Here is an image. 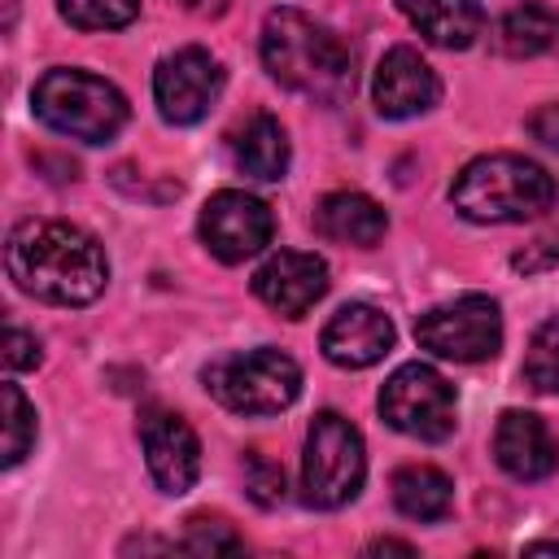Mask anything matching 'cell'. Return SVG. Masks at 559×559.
<instances>
[{
  "label": "cell",
  "mask_w": 559,
  "mask_h": 559,
  "mask_svg": "<svg viewBox=\"0 0 559 559\" xmlns=\"http://www.w3.org/2000/svg\"><path fill=\"white\" fill-rule=\"evenodd\" d=\"M9 280L52 306H87L109 284L105 249L92 231L61 218H26L4 240Z\"/></svg>",
  "instance_id": "cell-1"
},
{
  "label": "cell",
  "mask_w": 559,
  "mask_h": 559,
  "mask_svg": "<svg viewBox=\"0 0 559 559\" xmlns=\"http://www.w3.org/2000/svg\"><path fill=\"white\" fill-rule=\"evenodd\" d=\"M262 66L271 79L306 100L341 105L354 92L349 44L301 9H271L262 22Z\"/></svg>",
  "instance_id": "cell-2"
},
{
  "label": "cell",
  "mask_w": 559,
  "mask_h": 559,
  "mask_svg": "<svg viewBox=\"0 0 559 559\" xmlns=\"http://www.w3.org/2000/svg\"><path fill=\"white\" fill-rule=\"evenodd\" d=\"M450 201L472 223H524L555 205V179L528 157L485 153L454 175Z\"/></svg>",
  "instance_id": "cell-3"
},
{
  "label": "cell",
  "mask_w": 559,
  "mask_h": 559,
  "mask_svg": "<svg viewBox=\"0 0 559 559\" xmlns=\"http://www.w3.org/2000/svg\"><path fill=\"white\" fill-rule=\"evenodd\" d=\"M31 105L44 127L83 144H105L127 122V96L109 79L87 70H48L35 83Z\"/></svg>",
  "instance_id": "cell-4"
},
{
  "label": "cell",
  "mask_w": 559,
  "mask_h": 559,
  "mask_svg": "<svg viewBox=\"0 0 559 559\" xmlns=\"http://www.w3.org/2000/svg\"><path fill=\"white\" fill-rule=\"evenodd\" d=\"M205 389L236 415H280L301 393V367L280 349L258 345L205 367Z\"/></svg>",
  "instance_id": "cell-5"
},
{
  "label": "cell",
  "mask_w": 559,
  "mask_h": 559,
  "mask_svg": "<svg viewBox=\"0 0 559 559\" xmlns=\"http://www.w3.org/2000/svg\"><path fill=\"white\" fill-rule=\"evenodd\" d=\"M362 476H367V454L358 428L336 411L314 415L301 454V498L323 511L345 507L349 498H358Z\"/></svg>",
  "instance_id": "cell-6"
},
{
  "label": "cell",
  "mask_w": 559,
  "mask_h": 559,
  "mask_svg": "<svg viewBox=\"0 0 559 559\" xmlns=\"http://www.w3.org/2000/svg\"><path fill=\"white\" fill-rule=\"evenodd\" d=\"M415 341L454 362H485L502 345V314L498 301L485 293H463L454 301H441L415 319Z\"/></svg>",
  "instance_id": "cell-7"
},
{
  "label": "cell",
  "mask_w": 559,
  "mask_h": 559,
  "mask_svg": "<svg viewBox=\"0 0 559 559\" xmlns=\"http://www.w3.org/2000/svg\"><path fill=\"white\" fill-rule=\"evenodd\" d=\"M380 415L406 437L445 441L454 432V389L437 367L402 362L380 389Z\"/></svg>",
  "instance_id": "cell-8"
},
{
  "label": "cell",
  "mask_w": 559,
  "mask_h": 559,
  "mask_svg": "<svg viewBox=\"0 0 559 559\" xmlns=\"http://www.w3.org/2000/svg\"><path fill=\"white\" fill-rule=\"evenodd\" d=\"M275 236V218L266 210V201L240 192V188H223L205 201L201 210V240L218 262H245L253 253H262Z\"/></svg>",
  "instance_id": "cell-9"
},
{
  "label": "cell",
  "mask_w": 559,
  "mask_h": 559,
  "mask_svg": "<svg viewBox=\"0 0 559 559\" xmlns=\"http://www.w3.org/2000/svg\"><path fill=\"white\" fill-rule=\"evenodd\" d=\"M223 92V66L205 48H179L170 52L153 74V96L166 122L192 127L210 114V105Z\"/></svg>",
  "instance_id": "cell-10"
},
{
  "label": "cell",
  "mask_w": 559,
  "mask_h": 559,
  "mask_svg": "<svg viewBox=\"0 0 559 559\" xmlns=\"http://www.w3.org/2000/svg\"><path fill=\"white\" fill-rule=\"evenodd\" d=\"M140 445H144V463H148V476L157 480V489L188 493L197 485L201 445H197V432H192V424L183 415H175V411H144Z\"/></svg>",
  "instance_id": "cell-11"
},
{
  "label": "cell",
  "mask_w": 559,
  "mask_h": 559,
  "mask_svg": "<svg viewBox=\"0 0 559 559\" xmlns=\"http://www.w3.org/2000/svg\"><path fill=\"white\" fill-rule=\"evenodd\" d=\"M253 293L284 319H301L323 293H328V266L314 253L301 249H280L271 253L258 275H253Z\"/></svg>",
  "instance_id": "cell-12"
},
{
  "label": "cell",
  "mask_w": 559,
  "mask_h": 559,
  "mask_svg": "<svg viewBox=\"0 0 559 559\" xmlns=\"http://www.w3.org/2000/svg\"><path fill=\"white\" fill-rule=\"evenodd\" d=\"M371 96H376V109L384 118H415V114H428L437 105L441 83L415 48L397 44L380 57L376 79H371Z\"/></svg>",
  "instance_id": "cell-13"
},
{
  "label": "cell",
  "mask_w": 559,
  "mask_h": 559,
  "mask_svg": "<svg viewBox=\"0 0 559 559\" xmlns=\"http://www.w3.org/2000/svg\"><path fill=\"white\" fill-rule=\"evenodd\" d=\"M319 345H323L328 362H336V367H345V371H362V367L380 362V358L393 349V323H389L376 306L354 301V306H341V310L328 319Z\"/></svg>",
  "instance_id": "cell-14"
},
{
  "label": "cell",
  "mask_w": 559,
  "mask_h": 559,
  "mask_svg": "<svg viewBox=\"0 0 559 559\" xmlns=\"http://www.w3.org/2000/svg\"><path fill=\"white\" fill-rule=\"evenodd\" d=\"M493 459L515 480H546L559 467V441L533 411H507L493 428Z\"/></svg>",
  "instance_id": "cell-15"
},
{
  "label": "cell",
  "mask_w": 559,
  "mask_h": 559,
  "mask_svg": "<svg viewBox=\"0 0 559 559\" xmlns=\"http://www.w3.org/2000/svg\"><path fill=\"white\" fill-rule=\"evenodd\" d=\"M314 227H319L328 240H336V245L371 249V245L384 240L389 218H384V210H380L371 197H362V192H328V197L319 201V210H314Z\"/></svg>",
  "instance_id": "cell-16"
},
{
  "label": "cell",
  "mask_w": 559,
  "mask_h": 559,
  "mask_svg": "<svg viewBox=\"0 0 559 559\" xmlns=\"http://www.w3.org/2000/svg\"><path fill=\"white\" fill-rule=\"evenodd\" d=\"M397 9L437 48H472L485 31V13L476 0H397Z\"/></svg>",
  "instance_id": "cell-17"
},
{
  "label": "cell",
  "mask_w": 559,
  "mask_h": 559,
  "mask_svg": "<svg viewBox=\"0 0 559 559\" xmlns=\"http://www.w3.org/2000/svg\"><path fill=\"white\" fill-rule=\"evenodd\" d=\"M231 157L249 179H262V183L284 179V170H288V135H284L280 118L249 114L231 135Z\"/></svg>",
  "instance_id": "cell-18"
},
{
  "label": "cell",
  "mask_w": 559,
  "mask_h": 559,
  "mask_svg": "<svg viewBox=\"0 0 559 559\" xmlns=\"http://www.w3.org/2000/svg\"><path fill=\"white\" fill-rule=\"evenodd\" d=\"M450 502H454V485L441 467H428V463H411V467H397L393 472V507L411 520H441L450 515Z\"/></svg>",
  "instance_id": "cell-19"
},
{
  "label": "cell",
  "mask_w": 559,
  "mask_h": 559,
  "mask_svg": "<svg viewBox=\"0 0 559 559\" xmlns=\"http://www.w3.org/2000/svg\"><path fill=\"white\" fill-rule=\"evenodd\" d=\"M498 44H502L507 57H546V52H559V9L515 4L498 22Z\"/></svg>",
  "instance_id": "cell-20"
},
{
  "label": "cell",
  "mask_w": 559,
  "mask_h": 559,
  "mask_svg": "<svg viewBox=\"0 0 559 559\" xmlns=\"http://www.w3.org/2000/svg\"><path fill=\"white\" fill-rule=\"evenodd\" d=\"M35 445V406L17 384H0V463L17 467Z\"/></svg>",
  "instance_id": "cell-21"
},
{
  "label": "cell",
  "mask_w": 559,
  "mask_h": 559,
  "mask_svg": "<svg viewBox=\"0 0 559 559\" xmlns=\"http://www.w3.org/2000/svg\"><path fill=\"white\" fill-rule=\"evenodd\" d=\"M524 380L537 393H559V314H550L533 332L528 354H524Z\"/></svg>",
  "instance_id": "cell-22"
},
{
  "label": "cell",
  "mask_w": 559,
  "mask_h": 559,
  "mask_svg": "<svg viewBox=\"0 0 559 559\" xmlns=\"http://www.w3.org/2000/svg\"><path fill=\"white\" fill-rule=\"evenodd\" d=\"M57 9L79 31H118L135 22L140 0H57Z\"/></svg>",
  "instance_id": "cell-23"
},
{
  "label": "cell",
  "mask_w": 559,
  "mask_h": 559,
  "mask_svg": "<svg viewBox=\"0 0 559 559\" xmlns=\"http://www.w3.org/2000/svg\"><path fill=\"white\" fill-rule=\"evenodd\" d=\"M179 546L192 550V555H236V550H245L240 533L218 515H192Z\"/></svg>",
  "instance_id": "cell-24"
},
{
  "label": "cell",
  "mask_w": 559,
  "mask_h": 559,
  "mask_svg": "<svg viewBox=\"0 0 559 559\" xmlns=\"http://www.w3.org/2000/svg\"><path fill=\"white\" fill-rule=\"evenodd\" d=\"M245 489H249V498H253L258 507L284 502V467L271 463L266 454L249 450V454H245Z\"/></svg>",
  "instance_id": "cell-25"
},
{
  "label": "cell",
  "mask_w": 559,
  "mask_h": 559,
  "mask_svg": "<svg viewBox=\"0 0 559 559\" xmlns=\"http://www.w3.org/2000/svg\"><path fill=\"white\" fill-rule=\"evenodd\" d=\"M0 358H4V367L9 371H26V367H39V341L31 336V332H22V328H4V336H0Z\"/></svg>",
  "instance_id": "cell-26"
},
{
  "label": "cell",
  "mask_w": 559,
  "mask_h": 559,
  "mask_svg": "<svg viewBox=\"0 0 559 559\" xmlns=\"http://www.w3.org/2000/svg\"><path fill=\"white\" fill-rule=\"evenodd\" d=\"M528 131L546 148H559V105H542L537 114H528Z\"/></svg>",
  "instance_id": "cell-27"
},
{
  "label": "cell",
  "mask_w": 559,
  "mask_h": 559,
  "mask_svg": "<svg viewBox=\"0 0 559 559\" xmlns=\"http://www.w3.org/2000/svg\"><path fill=\"white\" fill-rule=\"evenodd\" d=\"M367 555H415V546L411 542H393V537H376L367 546Z\"/></svg>",
  "instance_id": "cell-28"
}]
</instances>
